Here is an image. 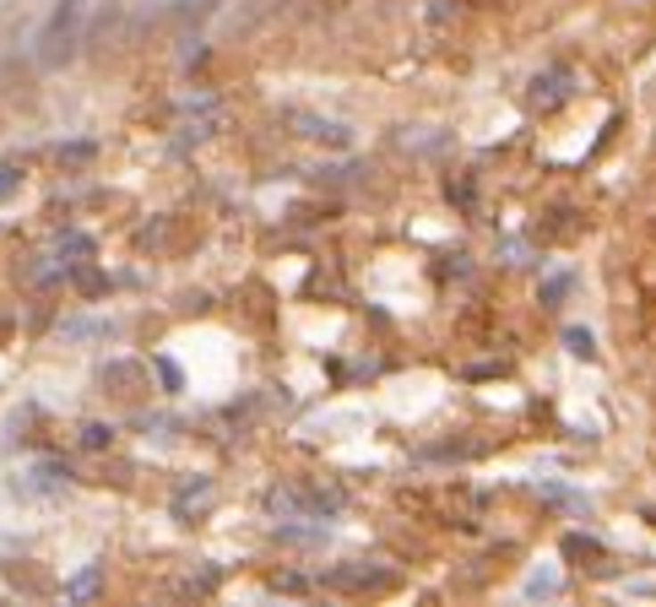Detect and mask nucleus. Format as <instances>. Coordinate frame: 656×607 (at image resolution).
Instances as JSON below:
<instances>
[{"instance_id":"20e7f679","label":"nucleus","mask_w":656,"mask_h":607,"mask_svg":"<svg viewBox=\"0 0 656 607\" xmlns=\"http://www.w3.org/2000/svg\"><path fill=\"white\" fill-rule=\"evenodd\" d=\"M564 342H570V353H580V358H597V348H592V331H570Z\"/></svg>"},{"instance_id":"0eeeda50","label":"nucleus","mask_w":656,"mask_h":607,"mask_svg":"<svg viewBox=\"0 0 656 607\" xmlns=\"http://www.w3.org/2000/svg\"><path fill=\"white\" fill-rule=\"evenodd\" d=\"M93 586H98V570H87V575H82V580H77V586H71V596H87V591H93Z\"/></svg>"},{"instance_id":"9d476101","label":"nucleus","mask_w":656,"mask_h":607,"mask_svg":"<svg viewBox=\"0 0 656 607\" xmlns=\"http://www.w3.org/2000/svg\"><path fill=\"white\" fill-rule=\"evenodd\" d=\"M17 190V168H0V195H12Z\"/></svg>"},{"instance_id":"9b49d317","label":"nucleus","mask_w":656,"mask_h":607,"mask_svg":"<svg viewBox=\"0 0 656 607\" xmlns=\"http://www.w3.org/2000/svg\"><path fill=\"white\" fill-rule=\"evenodd\" d=\"M12 548H17V543H0V554H12Z\"/></svg>"},{"instance_id":"6e6552de","label":"nucleus","mask_w":656,"mask_h":607,"mask_svg":"<svg viewBox=\"0 0 656 607\" xmlns=\"http://www.w3.org/2000/svg\"><path fill=\"white\" fill-rule=\"evenodd\" d=\"M60 158H65V163H87V158H93V147H65Z\"/></svg>"},{"instance_id":"f257e3e1","label":"nucleus","mask_w":656,"mask_h":607,"mask_svg":"<svg viewBox=\"0 0 656 607\" xmlns=\"http://www.w3.org/2000/svg\"><path fill=\"white\" fill-rule=\"evenodd\" d=\"M82 6H87V0H60V6H54V17H49V28L38 33V65H44V71H54V65H65V60H71Z\"/></svg>"},{"instance_id":"39448f33","label":"nucleus","mask_w":656,"mask_h":607,"mask_svg":"<svg viewBox=\"0 0 656 607\" xmlns=\"http://www.w3.org/2000/svg\"><path fill=\"white\" fill-rule=\"evenodd\" d=\"M60 255H93V239L87 234H65L60 239Z\"/></svg>"},{"instance_id":"1a4fd4ad","label":"nucleus","mask_w":656,"mask_h":607,"mask_svg":"<svg viewBox=\"0 0 656 607\" xmlns=\"http://www.w3.org/2000/svg\"><path fill=\"white\" fill-rule=\"evenodd\" d=\"M77 283H82V293H98V288H103V277H98V272H82Z\"/></svg>"},{"instance_id":"f03ea898","label":"nucleus","mask_w":656,"mask_h":607,"mask_svg":"<svg viewBox=\"0 0 656 607\" xmlns=\"http://www.w3.org/2000/svg\"><path fill=\"white\" fill-rule=\"evenodd\" d=\"M564 98H570V77H564V71H554V77H537V82H532V103H537V109H559Z\"/></svg>"},{"instance_id":"423d86ee","label":"nucleus","mask_w":656,"mask_h":607,"mask_svg":"<svg viewBox=\"0 0 656 607\" xmlns=\"http://www.w3.org/2000/svg\"><path fill=\"white\" fill-rule=\"evenodd\" d=\"M109 439H114V429H103V423H93V429H87V450H103Z\"/></svg>"},{"instance_id":"7ed1b4c3","label":"nucleus","mask_w":656,"mask_h":607,"mask_svg":"<svg viewBox=\"0 0 656 607\" xmlns=\"http://www.w3.org/2000/svg\"><path fill=\"white\" fill-rule=\"evenodd\" d=\"M299 125H304V136H315V142H348V130L332 125V119H299Z\"/></svg>"}]
</instances>
